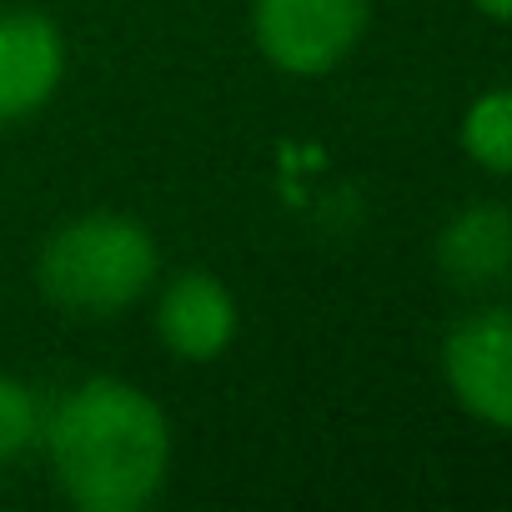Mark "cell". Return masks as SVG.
I'll use <instances>...</instances> for the list:
<instances>
[{"label": "cell", "instance_id": "obj_1", "mask_svg": "<svg viewBox=\"0 0 512 512\" xmlns=\"http://www.w3.org/2000/svg\"><path fill=\"white\" fill-rule=\"evenodd\" d=\"M56 487L81 512H141L171 472L166 412L121 377H86L41 427Z\"/></svg>", "mask_w": 512, "mask_h": 512}, {"label": "cell", "instance_id": "obj_2", "mask_svg": "<svg viewBox=\"0 0 512 512\" xmlns=\"http://www.w3.org/2000/svg\"><path fill=\"white\" fill-rule=\"evenodd\" d=\"M161 267L151 231L126 211H86L51 231L41 251V292L76 317H116L136 307Z\"/></svg>", "mask_w": 512, "mask_h": 512}, {"label": "cell", "instance_id": "obj_3", "mask_svg": "<svg viewBox=\"0 0 512 512\" xmlns=\"http://www.w3.org/2000/svg\"><path fill=\"white\" fill-rule=\"evenodd\" d=\"M372 16V0H251V36L277 71L327 76L342 66Z\"/></svg>", "mask_w": 512, "mask_h": 512}, {"label": "cell", "instance_id": "obj_4", "mask_svg": "<svg viewBox=\"0 0 512 512\" xmlns=\"http://www.w3.org/2000/svg\"><path fill=\"white\" fill-rule=\"evenodd\" d=\"M442 367L452 397L487 427L512 422V322L502 307L462 317L442 342Z\"/></svg>", "mask_w": 512, "mask_h": 512}, {"label": "cell", "instance_id": "obj_5", "mask_svg": "<svg viewBox=\"0 0 512 512\" xmlns=\"http://www.w3.org/2000/svg\"><path fill=\"white\" fill-rule=\"evenodd\" d=\"M66 41L41 11H0V126L31 121L61 86Z\"/></svg>", "mask_w": 512, "mask_h": 512}, {"label": "cell", "instance_id": "obj_6", "mask_svg": "<svg viewBox=\"0 0 512 512\" xmlns=\"http://www.w3.org/2000/svg\"><path fill=\"white\" fill-rule=\"evenodd\" d=\"M156 332L181 362H216L236 337V297L211 272H181L156 297Z\"/></svg>", "mask_w": 512, "mask_h": 512}, {"label": "cell", "instance_id": "obj_7", "mask_svg": "<svg viewBox=\"0 0 512 512\" xmlns=\"http://www.w3.org/2000/svg\"><path fill=\"white\" fill-rule=\"evenodd\" d=\"M507 262H512V221L502 206H467L437 236V267L462 292L502 287Z\"/></svg>", "mask_w": 512, "mask_h": 512}, {"label": "cell", "instance_id": "obj_8", "mask_svg": "<svg viewBox=\"0 0 512 512\" xmlns=\"http://www.w3.org/2000/svg\"><path fill=\"white\" fill-rule=\"evenodd\" d=\"M462 151L482 171H492V176L512 171V96L502 86L467 106V116H462Z\"/></svg>", "mask_w": 512, "mask_h": 512}, {"label": "cell", "instance_id": "obj_9", "mask_svg": "<svg viewBox=\"0 0 512 512\" xmlns=\"http://www.w3.org/2000/svg\"><path fill=\"white\" fill-rule=\"evenodd\" d=\"M41 402L36 392L21 382V377H6L0 372V462H16L21 452H31L41 442Z\"/></svg>", "mask_w": 512, "mask_h": 512}, {"label": "cell", "instance_id": "obj_10", "mask_svg": "<svg viewBox=\"0 0 512 512\" xmlns=\"http://www.w3.org/2000/svg\"><path fill=\"white\" fill-rule=\"evenodd\" d=\"M472 6L487 16V21H507V11H512V0H472Z\"/></svg>", "mask_w": 512, "mask_h": 512}]
</instances>
